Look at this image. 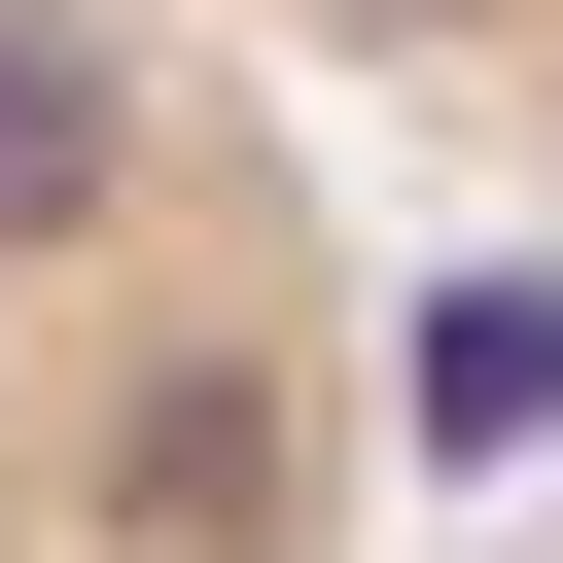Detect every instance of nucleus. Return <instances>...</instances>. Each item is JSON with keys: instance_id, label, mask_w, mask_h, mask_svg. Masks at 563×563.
I'll list each match as a JSON object with an SVG mask.
<instances>
[{"instance_id": "1", "label": "nucleus", "mask_w": 563, "mask_h": 563, "mask_svg": "<svg viewBox=\"0 0 563 563\" xmlns=\"http://www.w3.org/2000/svg\"><path fill=\"white\" fill-rule=\"evenodd\" d=\"M387 317L317 106L211 0H0V563H352Z\"/></svg>"}, {"instance_id": "2", "label": "nucleus", "mask_w": 563, "mask_h": 563, "mask_svg": "<svg viewBox=\"0 0 563 563\" xmlns=\"http://www.w3.org/2000/svg\"><path fill=\"white\" fill-rule=\"evenodd\" d=\"M282 106H387V141H457V176H528L563 211V0H211Z\"/></svg>"}]
</instances>
